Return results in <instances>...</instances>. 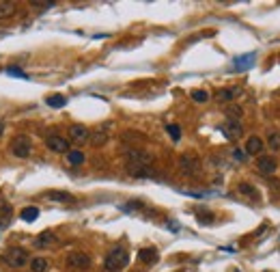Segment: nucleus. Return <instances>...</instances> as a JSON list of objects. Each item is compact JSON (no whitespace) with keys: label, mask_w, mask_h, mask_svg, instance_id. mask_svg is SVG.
<instances>
[{"label":"nucleus","mask_w":280,"mask_h":272,"mask_svg":"<svg viewBox=\"0 0 280 272\" xmlns=\"http://www.w3.org/2000/svg\"><path fill=\"white\" fill-rule=\"evenodd\" d=\"M129 264V253L127 248L123 246H115L112 251L106 255V262H104V268L108 272H121L125 266Z\"/></svg>","instance_id":"obj_1"},{"label":"nucleus","mask_w":280,"mask_h":272,"mask_svg":"<svg viewBox=\"0 0 280 272\" xmlns=\"http://www.w3.org/2000/svg\"><path fill=\"white\" fill-rule=\"evenodd\" d=\"M200 169H202V164H200V158L196 156V153L186 151V153H181V156H179V171L183 175L196 177L200 173Z\"/></svg>","instance_id":"obj_2"},{"label":"nucleus","mask_w":280,"mask_h":272,"mask_svg":"<svg viewBox=\"0 0 280 272\" xmlns=\"http://www.w3.org/2000/svg\"><path fill=\"white\" fill-rule=\"evenodd\" d=\"M2 259H4V264H7V266H11V268H26V266L31 264L28 251H24L22 246L9 248V251L2 255Z\"/></svg>","instance_id":"obj_3"},{"label":"nucleus","mask_w":280,"mask_h":272,"mask_svg":"<svg viewBox=\"0 0 280 272\" xmlns=\"http://www.w3.org/2000/svg\"><path fill=\"white\" fill-rule=\"evenodd\" d=\"M11 153L15 158H28L33 153V140L26 134H17L11 140Z\"/></svg>","instance_id":"obj_4"},{"label":"nucleus","mask_w":280,"mask_h":272,"mask_svg":"<svg viewBox=\"0 0 280 272\" xmlns=\"http://www.w3.org/2000/svg\"><path fill=\"white\" fill-rule=\"evenodd\" d=\"M125 158L132 167H153V153H149L147 149H127Z\"/></svg>","instance_id":"obj_5"},{"label":"nucleus","mask_w":280,"mask_h":272,"mask_svg":"<svg viewBox=\"0 0 280 272\" xmlns=\"http://www.w3.org/2000/svg\"><path fill=\"white\" fill-rule=\"evenodd\" d=\"M67 266L74 270H88L91 268V257L82 251H71L67 255Z\"/></svg>","instance_id":"obj_6"},{"label":"nucleus","mask_w":280,"mask_h":272,"mask_svg":"<svg viewBox=\"0 0 280 272\" xmlns=\"http://www.w3.org/2000/svg\"><path fill=\"white\" fill-rule=\"evenodd\" d=\"M45 147L54 153H69V140L58 134H50L45 138Z\"/></svg>","instance_id":"obj_7"},{"label":"nucleus","mask_w":280,"mask_h":272,"mask_svg":"<svg viewBox=\"0 0 280 272\" xmlns=\"http://www.w3.org/2000/svg\"><path fill=\"white\" fill-rule=\"evenodd\" d=\"M88 138H91V132H88L86 126H80V123H76V126L69 128V140H71V143L84 145Z\"/></svg>","instance_id":"obj_8"},{"label":"nucleus","mask_w":280,"mask_h":272,"mask_svg":"<svg viewBox=\"0 0 280 272\" xmlns=\"http://www.w3.org/2000/svg\"><path fill=\"white\" fill-rule=\"evenodd\" d=\"M257 169H259L263 175H270V177H272V175L278 171V162H276V158H272V156H259Z\"/></svg>","instance_id":"obj_9"},{"label":"nucleus","mask_w":280,"mask_h":272,"mask_svg":"<svg viewBox=\"0 0 280 272\" xmlns=\"http://www.w3.org/2000/svg\"><path fill=\"white\" fill-rule=\"evenodd\" d=\"M222 132H224L226 138L235 140V138H241V136H243V128H241V123H240V121H235V119H226V123L222 126Z\"/></svg>","instance_id":"obj_10"},{"label":"nucleus","mask_w":280,"mask_h":272,"mask_svg":"<svg viewBox=\"0 0 280 272\" xmlns=\"http://www.w3.org/2000/svg\"><path fill=\"white\" fill-rule=\"evenodd\" d=\"M254 61H257V54H254V52H248V54H240V56H235L233 67L237 69V72H246V69H250V67L254 65Z\"/></svg>","instance_id":"obj_11"},{"label":"nucleus","mask_w":280,"mask_h":272,"mask_svg":"<svg viewBox=\"0 0 280 272\" xmlns=\"http://www.w3.org/2000/svg\"><path fill=\"white\" fill-rule=\"evenodd\" d=\"M263 149H265V143L259 138V136H250L246 140V153L248 156H263Z\"/></svg>","instance_id":"obj_12"},{"label":"nucleus","mask_w":280,"mask_h":272,"mask_svg":"<svg viewBox=\"0 0 280 272\" xmlns=\"http://www.w3.org/2000/svg\"><path fill=\"white\" fill-rule=\"evenodd\" d=\"M45 199L50 201H58V203H74L76 197L71 192H65V190H47L45 192Z\"/></svg>","instance_id":"obj_13"},{"label":"nucleus","mask_w":280,"mask_h":272,"mask_svg":"<svg viewBox=\"0 0 280 272\" xmlns=\"http://www.w3.org/2000/svg\"><path fill=\"white\" fill-rule=\"evenodd\" d=\"M108 126H104V128H99V130H95V134L91 136V143L93 147H101V145H106V140H108Z\"/></svg>","instance_id":"obj_14"},{"label":"nucleus","mask_w":280,"mask_h":272,"mask_svg":"<svg viewBox=\"0 0 280 272\" xmlns=\"http://www.w3.org/2000/svg\"><path fill=\"white\" fill-rule=\"evenodd\" d=\"M237 95H240V89H237V87H231V89H220L216 97L220 99V102H233Z\"/></svg>","instance_id":"obj_15"},{"label":"nucleus","mask_w":280,"mask_h":272,"mask_svg":"<svg viewBox=\"0 0 280 272\" xmlns=\"http://www.w3.org/2000/svg\"><path fill=\"white\" fill-rule=\"evenodd\" d=\"M31 272H47L50 270V262L45 257H33L31 259Z\"/></svg>","instance_id":"obj_16"},{"label":"nucleus","mask_w":280,"mask_h":272,"mask_svg":"<svg viewBox=\"0 0 280 272\" xmlns=\"http://www.w3.org/2000/svg\"><path fill=\"white\" fill-rule=\"evenodd\" d=\"M138 259H140L142 264L151 266V264L158 262V251H156V248H142V251L138 253Z\"/></svg>","instance_id":"obj_17"},{"label":"nucleus","mask_w":280,"mask_h":272,"mask_svg":"<svg viewBox=\"0 0 280 272\" xmlns=\"http://www.w3.org/2000/svg\"><path fill=\"white\" fill-rule=\"evenodd\" d=\"M17 13V4L15 2H0V20H9Z\"/></svg>","instance_id":"obj_18"},{"label":"nucleus","mask_w":280,"mask_h":272,"mask_svg":"<svg viewBox=\"0 0 280 272\" xmlns=\"http://www.w3.org/2000/svg\"><path fill=\"white\" fill-rule=\"evenodd\" d=\"M11 214H13V210H11L9 203H0V227H7L11 223Z\"/></svg>","instance_id":"obj_19"},{"label":"nucleus","mask_w":280,"mask_h":272,"mask_svg":"<svg viewBox=\"0 0 280 272\" xmlns=\"http://www.w3.org/2000/svg\"><path fill=\"white\" fill-rule=\"evenodd\" d=\"M237 192H240V194H248L250 199H259V190L252 184H248V181H241V184L237 186Z\"/></svg>","instance_id":"obj_20"},{"label":"nucleus","mask_w":280,"mask_h":272,"mask_svg":"<svg viewBox=\"0 0 280 272\" xmlns=\"http://www.w3.org/2000/svg\"><path fill=\"white\" fill-rule=\"evenodd\" d=\"M267 147H270L272 151H280V132L270 130V134H267Z\"/></svg>","instance_id":"obj_21"},{"label":"nucleus","mask_w":280,"mask_h":272,"mask_svg":"<svg viewBox=\"0 0 280 272\" xmlns=\"http://www.w3.org/2000/svg\"><path fill=\"white\" fill-rule=\"evenodd\" d=\"M67 162L71 164V167H80V164H84V153L78 151V149L69 151L67 153Z\"/></svg>","instance_id":"obj_22"},{"label":"nucleus","mask_w":280,"mask_h":272,"mask_svg":"<svg viewBox=\"0 0 280 272\" xmlns=\"http://www.w3.org/2000/svg\"><path fill=\"white\" fill-rule=\"evenodd\" d=\"M54 242H56L54 233H52V231H43L37 240H35V244H37V246H50V244H54Z\"/></svg>","instance_id":"obj_23"},{"label":"nucleus","mask_w":280,"mask_h":272,"mask_svg":"<svg viewBox=\"0 0 280 272\" xmlns=\"http://www.w3.org/2000/svg\"><path fill=\"white\" fill-rule=\"evenodd\" d=\"M20 216H22V221H26V223H35L39 216V210L35 208V205H31V208H24Z\"/></svg>","instance_id":"obj_24"},{"label":"nucleus","mask_w":280,"mask_h":272,"mask_svg":"<svg viewBox=\"0 0 280 272\" xmlns=\"http://www.w3.org/2000/svg\"><path fill=\"white\" fill-rule=\"evenodd\" d=\"M192 99H194V102H199V104H205L207 99H209V93H207L205 89H194V91H192Z\"/></svg>","instance_id":"obj_25"},{"label":"nucleus","mask_w":280,"mask_h":272,"mask_svg":"<svg viewBox=\"0 0 280 272\" xmlns=\"http://www.w3.org/2000/svg\"><path fill=\"white\" fill-rule=\"evenodd\" d=\"M65 104H67V99H65L63 95H52V97H47V106H52V108H63Z\"/></svg>","instance_id":"obj_26"},{"label":"nucleus","mask_w":280,"mask_h":272,"mask_svg":"<svg viewBox=\"0 0 280 272\" xmlns=\"http://www.w3.org/2000/svg\"><path fill=\"white\" fill-rule=\"evenodd\" d=\"M166 132H168V136H170L172 140H175V143L181 138V128H179V126H175V123H170V126H166Z\"/></svg>","instance_id":"obj_27"},{"label":"nucleus","mask_w":280,"mask_h":272,"mask_svg":"<svg viewBox=\"0 0 280 272\" xmlns=\"http://www.w3.org/2000/svg\"><path fill=\"white\" fill-rule=\"evenodd\" d=\"M243 115V110L240 108V106H229V108H226V117H229V119H235V121H240V117Z\"/></svg>","instance_id":"obj_28"},{"label":"nucleus","mask_w":280,"mask_h":272,"mask_svg":"<svg viewBox=\"0 0 280 272\" xmlns=\"http://www.w3.org/2000/svg\"><path fill=\"white\" fill-rule=\"evenodd\" d=\"M7 74H11V76H17V78H26V74H24L22 69H17V67H7Z\"/></svg>","instance_id":"obj_29"},{"label":"nucleus","mask_w":280,"mask_h":272,"mask_svg":"<svg viewBox=\"0 0 280 272\" xmlns=\"http://www.w3.org/2000/svg\"><path fill=\"white\" fill-rule=\"evenodd\" d=\"M233 156L237 158V160H241V158H243V153H241V151H237V149H235V153H233Z\"/></svg>","instance_id":"obj_30"},{"label":"nucleus","mask_w":280,"mask_h":272,"mask_svg":"<svg viewBox=\"0 0 280 272\" xmlns=\"http://www.w3.org/2000/svg\"><path fill=\"white\" fill-rule=\"evenodd\" d=\"M2 130H4V123L0 121V136H2Z\"/></svg>","instance_id":"obj_31"}]
</instances>
